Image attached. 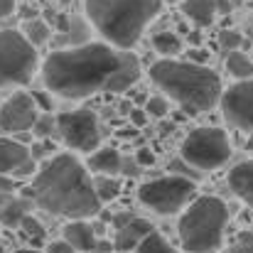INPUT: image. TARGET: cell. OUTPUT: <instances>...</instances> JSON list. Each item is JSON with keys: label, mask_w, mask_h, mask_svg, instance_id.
Listing matches in <instances>:
<instances>
[{"label": "cell", "mask_w": 253, "mask_h": 253, "mask_svg": "<svg viewBox=\"0 0 253 253\" xmlns=\"http://www.w3.org/2000/svg\"><path fill=\"white\" fill-rule=\"evenodd\" d=\"M126 49L111 42H79L52 52L42 64V82L49 93L69 101L88 98L108 84L123 64Z\"/></svg>", "instance_id": "1"}, {"label": "cell", "mask_w": 253, "mask_h": 253, "mask_svg": "<svg viewBox=\"0 0 253 253\" xmlns=\"http://www.w3.org/2000/svg\"><path fill=\"white\" fill-rule=\"evenodd\" d=\"M42 209L64 219H88L101 209V199L88 169L72 155H54L32 179L27 192Z\"/></svg>", "instance_id": "2"}, {"label": "cell", "mask_w": 253, "mask_h": 253, "mask_svg": "<svg viewBox=\"0 0 253 253\" xmlns=\"http://www.w3.org/2000/svg\"><path fill=\"white\" fill-rule=\"evenodd\" d=\"M150 79L153 84L160 86L165 96L177 101L189 116L204 113L214 108L221 101V79L214 69L207 64L192 62V59H169L163 57L150 67Z\"/></svg>", "instance_id": "3"}, {"label": "cell", "mask_w": 253, "mask_h": 253, "mask_svg": "<svg viewBox=\"0 0 253 253\" xmlns=\"http://www.w3.org/2000/svg\"><path fill=\"white\" fill-rule=\"evenodd\" d=\"M165 0H86V17L101 37L121 49L138 44Z\"/></svg>", "instance_id": "4"}, {"label": "cell", "mask_w": 253, "mask_h": 253, "mask_svg": "<svg viewBox=\"0 0 253 253\" xmlns=\"http://www.w3.org/2000/svg\"><path fill=\"white\" fill-rule=\"evenodd\" d=\"M229 224V209L219 197H199L192 199L189 209H184L177 234L184 251H216L224 241V231Z\"/></svg>", "instance_id": "5"}, {"label": "cell", "mask_w": 253, "mask_h": 253, "mask_svg": "<svg viewBox=\"0 0 253 253\" xmlns=\"http://www.w3.org/2000/svg\"><path fill=\"white\" fill-rule=\"evenodd\" d=\"M37 72V47L17 30H0V86H25Z\"/></svg>", "instance_id": "6"}, {"label": "cell", "mask_w": 253, "mask_h": 253, "mask_svg": "<svg viewBox=\"0 0 253 253\" xmlns=\"http://www.w3.org/2000/svg\"><path fill=\"white\" fill-rule=\"evenodd\" d=\"M138 199H140V204H145L155 214L169 216V214L184 209L194 199V179L184 177V174H169V177H160V179H150V182L140 184Z\"/></svg>", "instance_id": "7"}, {"label": "cell", "mask_w": 253, "mask_h": 253, "mask_svg": "<svg viewBox=\"0 0 253 253\" xmlns=\"http://www.w3.org/2000/svg\"><path fill=\"white\" fill-rule=\"evenodd\" d=\"M231 158V143L219 128H197L182 143V160L194 169H216Z\"/></svg>", "instance_id": "8"}, {"label": "cell", "mask_w": 253, "mask_h": 253, "mask_svg": "<svg viewBox=\"0 0 253 253\" xmlns=\"http://www.w3.org/2000/svg\"><path fill=\"white\" fill-rule=\"evenodd\" d=\"M57 135L72 150L93 153L101 143V123L93 111L79 108L57 116Z\"/></svg>", "instance_id": "9"}, {"label": "cell", "mask_w": 253, "mask_h": 253, "mask_svg": "<svg viewBox=\"0 0 253 253\" xmlns=\"http://www.w3.org/2000/svg\"><path fill=\"white\" fill-rule=\"evenodd\" d=\"M221 111L229 126L253 133V79H239L221 93Z\"/></svg>", "instance_id": "10"}, {"label": "cell", "mask_w": 253, "mask_h": 253, "mask_svg": "<svg viewBox=\"0 0 253 253\" xmlns=\"http://www.w3.org/2000/svg\"><path fill=\"white\" fill-rule=\"evenodd\" d=\"M37 118H40V106L32 93L15 91L0 106V130L2 133H10V135L27 133V130H32Z\"/></svg>", "instance_id": "11"}, {"label": "cell", "mask_w": 253, "mask_h": 253, "mask_svg": "<svg viewBox=\"0 0 253 253\" xmlns=\"http://www.w3.org/2000/svg\"><path fill=\"white\" fill-rule=\"evenodd\" d=\"M35 158L22 140L12 138H0V172L12 174V177H27L35 169Z\"/></svg>", "instance_id": "12"}, {"label": "cell", "mask_w": 253, "mask_h": 253, "mask_svg": "<svg viewBox=\"0 0 253 253\" xmlns=\"http://www.w3.org/2000/svg\"><path fill=\"white\" fill-rule=\"evenodd\" d=\"M113 224H116V249L118 251H135V246L150 231H155L148 219H140L133 214H118Z\"/></svg>", "instance_id": "13"}, {"label": "cell", "mask_w": 253, "mask_h": 253, "mask_svg": "<svg viewBox=\"0 0 253 253\" xmlns=\"http://www.w3.org/2000/svg\"><path fill=\"white\" fill-rule=\"evenodd\" d=\"M229 187L241 202H246L253 209V160H244L229 172Z\"/></svg>", "instance_id": "14"}, {"label": "cell", "mask_w": 253, "mask_h": 253, "mask_svg": "<svg viewBox=\"0 0 253 253\" xmlns=\"http://www.w3.org/2000/svg\"><path fill=\"white\" fill-rule=\"evenodd\" d=\"M138 79H140V59H138L130 49H126L123 64H121L118 74L113 77V82L108 84V91H111V93H121V91L130 88Z\"/></svg>", "instance_id": "15"}, {"label": "cell", "mask_w": 253, "mask_h": 253, "mask_svg": "<svg viewBox=\"0 0 253 253\" xmlns=\"http://www.w3.org/2000/svg\"><path fill=\"white\" fill-rule=\"evenodd\" d=\"M64 239L77 249V251H96V236H93V229L86 224L84 219H72L67 226H64Z\"/></svg>", "instance_id": "16"}, {"label": "cell", "mask_w": 253, "mask_h": 253, "mask_svg": "<svg viewBox=\"0 0 253 253\" xmlns=\"http://www.w3.org/2000/svg\"><path fill=\"white\" fill-rule=\"evenodd\" d=\"M182 12L197 27H209L216 17V0H182Z\"/></svg>", "instance_id": "17"}, {"label": "cell", "mask_w": 253, "mask_h": 253, "mask_svg": "<svg viewBox=\"0 0 253 253\" xmlns=\"http://www.w3.org/2000/svg\"><path fill=\"white\" fill-rule=\"evenodd\" d=\"M123 168V158L118 155L116 148H96V153L88 158V169L98 174H118Z\"/></svg>", "instance_id": "18"}, {"label": "cell", "mask_w": 253, "mask_h": 253, "mask_svg": "<svg viewBox=\"0 0 253 253\" xmlns=\"http://www.w3.org/2000/svg\"><path fill=\"white\" fill-rule=\"evenodd\" d=\"M30 199H5L2 204H0V221L5 224V226H20V221H22V216L25 214H30Z\"/></svg>", "instance_id": "19"}, {"label": "cell", "mask_w": 253, "mask_h": 253, "mask_svg": "<svg viewBox=\"0 0 253 253\" xmlns=\"http://www.w3.org/2000/svg\"><path fill=\"white\" fill-rule=\"evenodd\" d=\"M226 72L239 82V79H251L253 77V62L244 54V52H239V49H234V52H229V57H226Z\"/></svg>", "instance_id": "20"}, {"label": "cell", "mask_w": 253, "mask_h": 253, "mask_svg": "<svg viewBox=\"0 0 253 253\" xmlns=\"http://www.w3.org/2000/svg\"><path fill=\"white\" fill-rule=\"evenodd\" d=\"M153 47H155V52H160L163 57H174V54L182 49V42H179V37H177L174 32L160 30V32L153 35Z\"/></svg>", "instance_id": "21"}, {"label": "cell", "mask_w": 253, "mask_h": 253, "mask_svg": "<svg viewBox=\"0 0 253 253\" xmlns=\"http://www.w3.org/2000/svg\"><path fill=\"white\" fill-rule=\"evenodd\" d=\"M25 37H27L35 47H40V44L49 42L52 27H49V22H44L42 17H35V20H30V22L25 25Z\"/></svg>", "instance_id": "22"}, {"label": "cell", "mask_w": 253, "mask_h": 253, "mask_svg": "<svg viewBox=\"0 0 253 253\" xmlns=\"http://www.w3.org/2000/svg\"><path fill=\"white\" fill-rule=\"evenodd\" d=\"M135 253H177V251L169 246L165 236H160L158 231H150V234L135 246Z\"/></svg>", "instance_id": "23"}, {"label": "cell", "mask_w": 253, "mask_h": 253, "mask_svg": "<svg viewBox=\"0 0 253 253\" xmlns=\"http://www.w3.org/2000/svg\"><path fill=\"white\" fill-rule=\"evenodd\" d=\"M93 184H96V192H98V199L101 202H111V199H116L121 194V182L113 179V177H108V174H98L93 179Z\"/></svg>", "instance_id": "24"}, {"label": "cell", "mask_w": 253, "mask_h": 253, "mask_svg": "<svg viewBox=\"0 0 253 253\" xmlns=\"http://www.w3.org/2000/svg\"><path fill=\"white\" fill-rule=\"evenodd\" d=\"M32 130H35V135H37L40 140H44V138L49 140L52 135H57V118L49 116V113H42V116L35 121Z\"/></svg>", "instance_id": "25"}, {"label": "cell", "mask_w": 253, "mask_h": 253, "mask_svg": "<svg viewBox=\"0 0 253 253\" xmlns=\"http://www.w3.org/2000/svg\"><path fill=\"white\" fill-rule=\"evenodd\" d=\"M20 229H22V234H25V236H32V239H35V244H37L40 239H44V226H42L32 214H25V216H22Z\"/></svg>", "instance_id": "26"}, {"label": "cell", "mask_w": 253, "mask_h": 253, "mask_svg": "<svg viewBox=\"0 0 253 253\" xmlns=\"http://www.w3.org/2000/svg\"><path fill=\"white\" fill-rule=\"evenodd\" d=\"M219 44L226 49V52H234L244 44V37L236 32V30H221L219 32Z\"/></svg>", "instance_id": "27"}, {"label": "cell", "mask_w": 253, "mask_h": 253, "mask_svg": "<svg viewBox=\"0 0 253 253\" xmlns=\"http://www.w3.org/2000/svg\"><path fill=\"white\" fill-rule=\"evenodd\" d=\"M145 111H148V116L165 118V116H168V111H169L168 98H163V96H150V98H148V103H145Z\"/></svg>", "instance_id": "28"}, {"label": "cell", "mask_w": 253, "mask_h": 253, "mask_svg": "<svg viewBox=\"0 0 253 253\" xmlns=\"http://www.w3.org/2000/svg\"><path fill=\"white\" fill-rule=\"evenodd\" d=\"M229 253H253V234H241Z\"/></svg>", "instance_id": "29"}, {"label": "cell", "mask_w": 253, "mask_h": 253, "mask_svg": "<svg viewBox=\"0 0 253 253\" xmlns=\"http://www.w3.org/2000/svg\"><path fill=\"white\" fill-rule=\"evenodd\" d=\"M47 253H77V249L67 241V239H57L47 244Z\"/></svg>", "instance_id": "30"}, {"label": "cell", "mask_w": 253, "mask_h": 253, "mask_svg": "<svg viewBox=\"0 0 253 253\" xmlns=\"http://www.w3.org/2000/svg\"><path fill=\"white\" fill-rule=\"evenodd\" d=\"M130 123H133L135 128H143V126L148 123V111H145V108H143V111H140V108H133V111H130Z\"/></svg>", "instance_id": "31"}, {"label": "cell", "mask_w": 253, "mask_h": 253, "mask_svg": "<svg viewBox=\"0 0 253 253\" xmlns=\"http://www.w3.org/2000/svg\"><path fill=\"white\" fill-rule=\"evenodd\" d=\"M12 189H15V179H12V174L0 172V194H10Z\"/></svg>", "instance_id": "32"}, {"label": "cell", "mask_w": 253, "mask_h": 253, "mask_svg": "<svg viewBox=\"0 0 253 253\" xmlns=\"http://www.w3.org/2000/svg\"><path fill=\"white\" fill-rule=\"evenodd\" d=\"M135 163H138V165H155V155H153L148 148H143V150H138Z\"/></svg>", "instance_id": "33"}, {"label": "cell", "mask_w": 253, "mask_h": 253, "mask_svg": "<svg viewBox=\"0 0 253 253\" xmlns=\"http://www.w3.org/2000/svg\"><path fill=\"white\" fill-rule=\"evenodd\" d=\"M35 101H37V106L42 108V113H49V111H52V103H49V98H47L44 93H35Z\"/></svg>", "instance_id": "34"}, {"label": "cell", "mask_w": 253, "mask_h": 253, "mask_svg": "<svg viewBox=\"0 0 253 253\" xmlns=\"http://www.w3.org/2000/svg\"><path fill=\"white\" fill-rule=\"evenodd\" d=\"M15 12V0H0V17H7Z\"/></svg>", "instance_id": "35"}, {"label": "cell", "mask_w": 253, "mask_h": 253, "mask_svg": "<svg viewBox=\"0 0 253 253\" xmlns=\"http://www.w3.org/2000/svg\"><path fill=\"white\" fill-rule=\"evenodd\" d=\"M207 57H209V54H207L204 49H192V52H189V59H192V62H199V64H204Z\"/></svg>", "instance_id": "36"}, {"label": "cell", "mask_w": 253, "mask_h": 253, "mask_svg": "<svg viewBox=\"0 0 253 253\" xmlns=\"http://www.w3.org/2000/svg\"><path fill=\"white\" fill-rule=\"evenodd\" d=\"M216 12L219 15H229L231 12V2L229 0H216Z\"/></svg>", "instance_id": "37"}, {"label": "cell", "mask_w": 253, "mask_h": 253, "mask_svg": "<svg viewBox=\"0 0 253 253\" xmlns=\"http://www.w3.org/2000/svg\"><path fill=\"white\" fill-rule=\"evenodd\" d=\"M189 40H192L194 44H199V42H202V35H197V32H192V35H189Z\"/></svg>", "instance_id": "38"}, {"label": "cell", "mask_w": 253, "mask_h": 253, "mask_svg": "<svg viewBox=\"0 0 253 253\" xmlns=\"http://www.w3.org/2000/svg\"><path fill=\"white\" fill-rule=\"evenodd\" d=\"M249 135H251V138L246 140V150H253V133H249Z\"/></svg>", "instance_id": "39"}, {"label": "cell", "mask_w": 253, "mask_h": 253, "mask_svg": "<svg viewBox=\"0 0 253 253\" xmlns=\"http://www.w3.org/2000/svg\"><path fill=\"white\" fill-rule=\"evenodd\" d=\"M17 253H42V251H37V249H20Z\"/></svg>", "instance_id": "40"}, {"label": "cell", "mask_w": 253, "mask_h": 253, "mask_svg": "<svg viewBox=\"0 0 253 253\" xmlns=\"http://www.w3.org/2000/svg\"><path fill=\"white\" fill-rule=\"evenodd\" d=\"M184 253H216V251H184Z\"/></svg>", "instance_id": "41"}, {"label": "cell", "mask_w": 253, "mask_h": 253, "mask_svg": "<svg viewBox=\"0 0 253 253\" xmlns=\"http://www.w3.org/2000/svg\"><path fill=\"white\" fill-rule=\"evenodd\" d=\"M165 2H177V0H165Z\"/></svg>", "instance_id": "42"}, {"label": "cell", "mask_w": 253, "mask_h": 253, "mask_svg": "<svg viewBox=\"0 0 253 253\" xmlns=\"http://www.w3.org/2000/svg\"><path fill=\"white\" fill-rule=\"evenodd\" d=\"M0 253H2V241H0Z\"/></svg>", "instance_id": "43"}]
</instances>
